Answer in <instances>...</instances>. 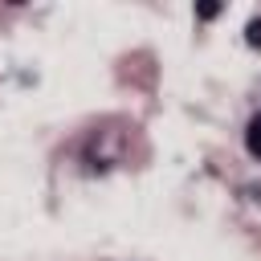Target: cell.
I'll list each match as a JSON object with an SVG mask.
<instances>
[{
    "mask_svg": "<svg viewBox=\"0 0 261 261\" xmlns=\"http://www.w3.org/2000/svg\"><path fill=\"white\" fill-rule=\"evenodd\" d=\"M216 12H220V4H200V8H196V16H200V20H212Z\"/></svg>",
    "mask_w": 261,
    "mask_h": 261,
    "instance_id": "3",
    "label": "cell"
},
{
    "mask_svg": "<svg viewBox=\"0 0 261 261\" xmlns=\"http://www.w3.org/2000/svg\"><path fill=\"white\" fill-rule=\"evenodd\" d=\"M245 147H249V155H253V159H261V114H253V118H249Z\"/></svg>",
    "mask_w": 261,
    "mask_h": 261,
    "instance_id": "1",
    "label": "cell"
},
{
    "mask_svg": "<svg viewBox=\"0 0 261 261\" xmlns=\"http://www.w3.org/2000/svg\"><path fill=\"white\" fill-rule=\"evenodd\" d=\"M245 41H249L253 49H261V16H253V20L245 24Z\"/></svg>",
    "mask_w": 261,
    "mask_h": 261,
    "instance_id": "2",
    "label": "cell"
}]
</instances>
